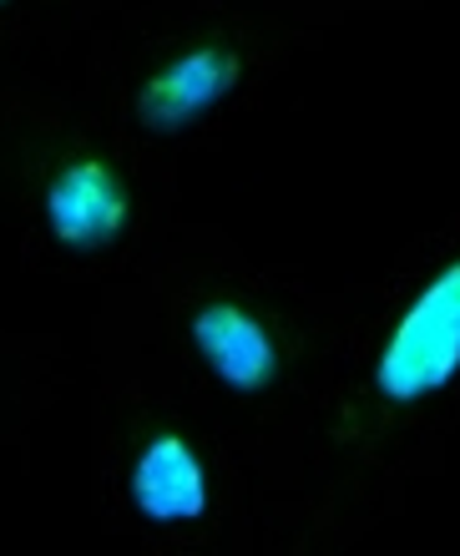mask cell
I'll return each instance as SVG.
<instances>
[{
  "mask_svg": "<svg viewBox=\"0 0 460 556\" xmlns=\"http://www.w3.org/2000/svg\"><path fill=\"white\" fill-rule=\"evenodd\" d=\"M460 375V258H450L425 289L405 304L400 324L389 329L374 390L389 405H416L440 395Z\"/></svg>",
  "mask_w": 460,
  "mask_h": 556,
  "instance_id": "6da1fadb",
  "label": "cell"
},
{
  "mask_svg": "<svg viewBox=\"0 0 460 556\" xmlns=\"http://www.w3.org/2000/svg\"><path fill=\"white\" fill-rule=\"evenodd\" d=\"M46 233L72 253H106L132 228V188L102 157H72L41 198Z\"/></svg>",
  "mask_w": 460,
  "mask_h": 556,
  "instance_id": "7a4b0ae2",
  "label": "cell"
},
{
  "mask_svg": "<svg viewBox=\"0 0 460 556\" xmlns=\"http://www.w3.org/2000/svg\"><path fill=\"white\" fill-rule=\"evenodd\" d=\"M197 359L228 395H264L283 375V344L248 304L238 299H208L188 319Z\"/></svg>",
  "mask_w": 460,
  "mask_h": 556,
  "instance_id": "3957f363",
  "label": "cell"
},
{
  "mask_svg": "<svg viewBox=\"0 0 460 556\" xmlns=\"http://www.w3.org/2000/svg\"><path fill=\"white\" fill-rule=\"evenodd\" d=\"M127 496L148 527H193L213 506L208 460L182 430L163 425L137 445L132 470H127Z\"/></svg>",
  "mask_w": 460,
  "mask_h": 556,
  "instance_id": "277c9868",
  "label": "cell"
},
{
  "mask_svg": "<svg viewBox=\"0 0 460 556\" xmlns=\"http://www.w3.org/2000/svg\"><path fill=\"white\" fill-rule=\"evenodd\" d=\"M243 81V61L233 46H193L182 56L163 61L137 91V122L157 137H178L203 122L213 106H223Z\"/></svg>",
  "mask_w": 460,
  "mask_h": 556,
  "instance_id": "5b68a950",
  "label": "cell"
}]
</instances>
